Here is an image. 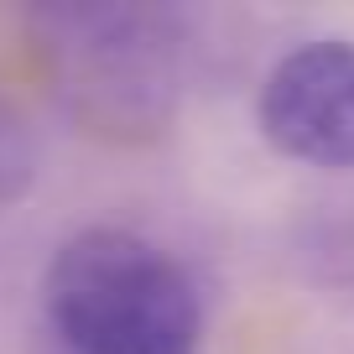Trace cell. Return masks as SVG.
Segmentation results:
<instances>
[{"mask_svg":"<svg viewBox=\"0 0 354 354\" xmlns=\"http://www.w3.org/2000/svg\"><path fill=\"white\" fill-rule=\"evenodd\" d=\"M53 100L94 141L141 146L183 104L188 16L141 0H47L32 11Z\"/></svg>","mask_w":354,"mask_h":354,"instance_id":"6da1fadb","label":"cell"},{"mask_svg":"<svg viewBox=\"0 0 354 354\" xmlns=\"http://www.w3.org/2000/svg\"><path fill=\"white\" fill-rule=\"evenodd\" d=\"M37 333L78 354H198L203 302L162 245L94 224L47 261Z\"/></svg>","mask_w":354,"mask_h":354,"instance_id":"7a4b0ae2","label":"cell"},{"mask_svg":"<svg viewBox=\"0 0 354 354\" xmlns=\"http://www.w3.org/2000/svg\"><path fill=\"white\" fill-rule=\"evenodd\" d=\"M32 354H78V349H68V344H57V339H47V333H37V339H32Z\"/></svg>","mask_w":354,"mask_h":354,"instance_id":"5b68a950","label":"cell"},{"mask_svg":"<svg viewBox=\"0 0 354 354\" xmlns=\"http://www.w3.org/2000/svg\"><path fill=\"white\" fill-rule=\"evenodd\" d=\"M261 136L308 167H354V42L323 37L281 57L255 100Z\"/></svg>","mask_w":354,"mask_h":354,"instance_id":"3957f363","label":"cell"},{"mask_svg":"<svg viewBox=\"0 0 354 354\" xmlns=\"http://www.w3.org/2000/svg\"><path fill=\"white\" fill-rule=\"evenodd\" d=\"M37 162H42V151H37L32 125L21 120V110H16V104L0 100V214L16 209V203L32 193Z\"/></svg>","mask_w":354,"mask_h":354,"instance_id":"277c9868","label":"cell"}]
</instances>
